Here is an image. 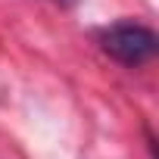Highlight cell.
<instances>
[{
    "mask_svg": "<svg viewBox=\"0 0 159 159\" xmlns=\"http://www.w3.org/2000/svg\"><path fill=\"white\" fill-rule=\"evenodd\" d=\"M100 47L116 62L134 69V66H143L156 56L159 38H156L153 28H147L140 22H116V25L100 31Z\"/></svg>",
    "mask_w": 159,
    "mask_h": 159,
    "instance_id": "1",
    "label": "cell"
}]
</instances>
